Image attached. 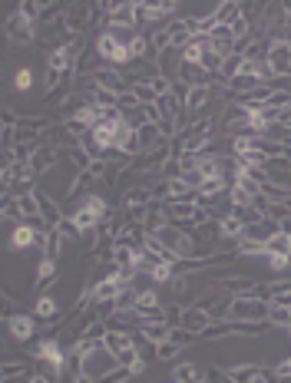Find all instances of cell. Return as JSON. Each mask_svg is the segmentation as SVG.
I'll return each instance as SVG.
<instances>
[{
  "label": "cell",
  "mask_w": 291,
  "mask_h": 383,
  "mask_svg": "<svg viewBox=\"0 0 291 383\" xmlns=\"http://www.w3.org/2000/svg\"><path fill=\"white\" fill-rule=\"evenodd\" d=\"M265 370L258 364H238V367H225V377L228 383H255L262 377Z\"/></svg>",
  "instance_id": "cell-19"
},
{
  "label": "cell",
  "mask_w": 291,
  "mask_h": 383,
  "mask_svg": "<svg viewBox=\"0 0 291 383\" xmlns=\"http://www.w3.org/2000/svg\"><path fill=\"white\" fill-rule=\"evenodd\" d=\"M169 334H173V327L165 324V320H143L139 324V337L146 340V344H165L169 340Z\"/></svg>",
  "instance_id": "cell-15"
},
{
  "label": "cell",
  "mask_w": 291,
  "mask_h": 383,
  "mask_svg": "<svg viewBox=\"0 0 291 383\" xmlns=\"http://www.w3.org/2000/svg\"><path fill=\"white\" fill-rule=\"evenodd\" d=\"M232 215H235V219L242 221L245 229H252V225H258V221L265 219V215L255 209V205H232Z\"/></svg>",
  "instance_id": "cell-26"
},
{
  "label": "cell",
  "mask_w": 291,
  "mask_h": 383,
  "mask_svg": "<svg viewBox=\"0 0 291 383\" xmlns=\"http://www.w3.org/2000/svg\"><path fill=\"white\" fill-rule=\"evenodd\" d=\"M36 23L34 20H27L20 10H14L7 20H4V33H7V40L14 46H30V43H36Z\"/></svg>",
  "instance_id": "cell-3"
},
{
  "label": "cell",
  "mask_w": 291,
  "mask_h": 383,
  "mask_svg": "<svg viewBox=\"0 0 291 383\" xmlns=\"http://www.w3.org/2000/svg\"><path fill=\"white\" fill-rule=\"evenodd\" d=\"M63 245L66 238L60 235L56 229L44 231V241H40V258H50V261H60V255H63Z\"/></svg>",
  "instance_id": "cell-16"
},
{
  "label": "cell",
  "mask_w": 291,
  "mask_h": 383,
  "mask_svg": "<svg viewBox=\"0 0 291 383\" xmlns=\"http://www.w3.org/2000/svg\"><path fill=\"white\" fill-rule=\"evenodd\" d=\"M136 337H139V334H133V330H106V337H103V347H106L109 354L119 360L123 354L136 350Z\"/></svg>",
  "instance_id": "cell-8"
},
{
  "label": "cell",
  "mask_w": 291,
  "mask_h": 383,
  "mask_svg": "<svg viewBox=\"0 0 291 383\" xmlns=\"http://www.w3.org/2000/svg\"><path fill=\"white\" fill-rule=\"evenodd\" d=\"M56 231H60V235H63V238H73V241H80V238H83V231L76 229V225H73V219H60V225H56Z\"/></svg>",
  "instance_id": "cell-34"
},
{
  "label": "cell",
  "mask_w": 291,
  "mask_h": 383,
  "mask_svg": "<svg viewBox=\"0 0 291 383\" xmlns=\"http://www.w3.org/2000/svg\"><path fill=\"white\" fill-rule=\"evenodd\" d=\"M129 100L136 103V106H155V100H159V96L153 93V86H149V83H133V86H129Z\"/></svg>",
  "instance_id": "cell-24"
},
{
  "label": "cell",
  "mask_w": 291,
  "mask_h": 383,
  "mask_svg": "<svg viewBox=\"0 0 291 383\" xmlns=\"http://www.w3.org/2000/svg\"><path fill=\"white\" fill-rule=\"evenodd\" d=\"M268 255H282V258H291V235L288 231H278V235L268 241Z\"/></svg>",
  "instance_id": "cell-28"
},
{
  "label": "cell",
  "mask_w": 291,
  "mask_h": 383,
  "mask_svg": "<svg viewBox=\"0 0 291 383\" xmlns=\"http://www.w3.org/2000/svg\"><path fill=\"white\" fill-rule=\"evenodd\" d=\"M24 383H50V377H46V374H34V377H27Z\"/></svg>",
  "instance_id": "cell-38"
},
{
  "label": "cell",
  "mask_w": 291,
  "mask_h": 383,
  "mask_svg": "<svg viewBox=\"0 0 291 383\" xmlns=\"http://www.w3.org/2000/svg\"><path fill=\"white\" fill-rule=\"evenodd\" d=\"M285 205H288V211H291V199H288V201H285Z\"/></svg>",
  "instance_id": "cell-41"
},
{
  "label": "cell",
  "mask_w": 291,
  "mask_h": 383,
  "mask_svg": "<svg viewBox=\"0 0 291 383\" xmlns=\"http://www.w3.org/2000/svg\"><path fill=\"white\" fill-rule=\"evenodd\" d=\"M238 14H242V4H238V0H222V4H215V7H212V17H215L218 27H228Z\"/></svg>",
  "instance_id": "cell-21"
},
{
  "label": "cell",
  "mask_w": 291,
  "mask_h": 383,
  "mask_svg": "<svg viewBox=\"0 0 291 383\" xmlns=\"http://www.w3.org/2000/svg\"><path fill=\"white\" fill-rule=\"evenodd\" d=\"M209 50L215 56H222V60H228V56H235V37H232V30L228 27H215L209 33Z\"/></svg>",
  "instance_id": "cell-13"
},
{
  "label": "cell",
  "mask_w": 291,
  "mask_h": 383,
  "mask_svg": "<svg viewBox=\"0 0 291 383\" xmlns=\"http://www.w3.org/2000/svg\"><path fill=\"white\" fill-rule=\"evenodd\" d=\"M199 383H212V380H209V377H202V380H199Z\"/></svg>",
  "instance_id": "cell-40"
},
{
  "label": "cell",
  "mask_w": 291,
  "mask_h": 383,
  "mask_svg": "<svg viewBox=\"0 0 291 383\" xmlns=\"http://www.w3.org/2000/svg\"><path fill=\"white\" fill-rule=\"evenodd\" d=\"M30 357H34V360H44V364L50 367V374H53V377H63L66 367H70V354H66V347L60 344L56 337L36 340V344L30 347Z\"/></svg>",
  "instance_id": "cell-1"
},
{
  "label": "cell",
  "mask_w": 291,
  "mask_h": 383,
  "mask_svg": "<svg viewBox=\"0 0 291 383\" xmlns=\"http://www.w3.org/2000/svg\"><path fill=\"white\" fill-rule=\"evenodd\" d=\"M36 209H40V221H44L46 229H56L60 225V219H63V211H60V205H56V199H50L44 189H36Z\"/></svg>",
  "instance_id": "cell-12"
},
{
  "label": "cell",
  "mask_w": 291,
  "mask_h": 383,
  "mask_svg": "<svg viewBox=\"0 0 291 383\" xmlns=\"http://www.w3.org/2000/svg\"><path fill=\"white\" fill-rule=\"evenodd\" d=\"M268 271H272V274H285V271H288V258L268 255Z\"/></svg>",
  "instance_id": "cell-36"
},
{
  "label": "cell",
  "mask_w": 291,
  "mask_h": 383,
  "mask_svg": "<svg viewBox=\"0 0 291 383\" xmlns=\"http://www.w3.org/2000/svg\"><path fill=\"white\" fill-rule=\"evenodd\" d=\"M149 201H153V192H149V185H133V189L123 192V209H126V211L146 209Z\"/></svg>",
  "instance_id": "cell-17"
},
{
  "label": "cell",
  "mask_w": 291,
  "mask_h": 383,
  "mask_svg": "<svg viewBox=\"0 0 291 383\" xmlns=\"http://www.w3.org/2000/svg\"><path fill=\"white\" fill-rule=\"evenodd\" d=\"M129 377H133V374H129V367H113L109 374L100 377V383H126Z\"/></svg>",
  "instance_id": "cell-32"
},
{
  "label": "cell",
  "mask_w": 291,
  "mask_h": 383,
  "mask_svg": "<svg viewBox=\"0 0 291 383\" xmlns=\"http://www.w3.org/2000/svg\"><path fill=\"white\" fill-rule=\"evenodd\" d=\"M40 241H44V231L36 229V225H30V221H20L10 231L7 248L10 251H30V248H40Z\"/></svg>",
  "instance_id": "cell-5"
},
{
  "label": "cell",
  "mask_w": 291,
  "mask_h": 383,
  "mask_svg": "<svg viewBox=\"0 0 291 383\" xmlns=\"http://www.w3.org/2000/svg\"><path fill=\"white\" fill-rule=\"evenodd\" d=\"M175 354H182V347L173 344V340H165V344L155 347V360H159V364H163V360H173Z\"/></svg>",
  "instance_id": "cell-31"
},
{
  "label": "cell",
  "mask_w": 291,
  "mask_h": 383,
  "mask_svg": "<svg viewBox=\"0 0 291 383\" xmlns=\"http://www.w3.org/2000/svg\"><path fill=\"white\" fill-rule=\"evenodd\" d=\"M56 278H60V265L50 258H40L34 271V291H46L50 284H56Z\"/></svg>",
  "instance_id": "cell-14"
},
{
  "label": "cell",
  "mask_w": 291,
  "mask_h": 383,
  "mask_svg": "<svg viewBox=\"0 0 291 383\" xmlns=\"http://www.w3.org/2000/svg\"><path fill=\"white\" fill-rule=\"evenodd\" d=\"M282 10H285V20L291 23V4H282Z\"/></svg>",
  "instance_id": "cell-39"
},
{
  "label": "cell",
  "mask_w": 291,
  "mask_h": 383,
  "mask_svg": "<svg viewBox=\"0 0 291 383\" xmlns=\"http://www.w3.org/2000/svg\"><path fill=\"white\" fill-rule=\"evenodd\" d=\"M265 324L275 330H288L291 334V308H285V304H268V318H265Z\"/></svg>",
  "instance_id": "cell-20"
},
{
  "label": "cell",
  "mask_w": 291,
  "mask_h": 383,
  "mask_svg": "<svg viewBox=\"0 0 291 383\" xmlns=\"http://www.w3.org/2000/svg\"><path fill=\"white\" fill-rule=\"evenodd\" d=\"M202 377H205V370H202L199 364H189V360L173 370V383H199Z\"/></svg>",
  "instance_id": "cell-23"
},
{
  "label": "cell",
  "mask_w": 291,
  "mask_h": 383,
  "mask_svg": "<svg viewBox=\"0 0 291 383\" xmlns=\"http://www.w3.org/2000/svg\"><path fill=\"white\" fill-rule=\"evenodd\" d=\"M155 308H163V298H159L155 288H143V291H136V314H146V310H155Z\"/></svg>",
  "instance_id": "cell-25"
},
{
  "label": "cell",
  "mask_w": 291,
  "mask_h": 383,
  "mask_svg": "<svg viewBox=\"0 0 291 383\" xmlns=\"http://www.w3.org/2000/svg\"><path fill=\"white\" fill-rule=\"evenodd\" d=\"M0 76H4V70H0Z\"/></svg>",
  "instance_id": "cell-42"
},
{
  "label": "cell",
  "mask_w": 291,
  "mask_h": 383,
  "mask_svg": "<svg viewBox=\"0 0 291 383\" xmlns=\"http://www.w3.org/2000/svg\"><path fill=\"white\" fill-rule=\"evenodd\" d=\"M272 377L275 380H291V357H285V360H278L272 367Z\"/></svg>",
  "instance_id": "cell-35"
},
{
  "label": "cell",
  "mask_w": 291,
  "mask_h": 383,
  "mask_svg": "<svg viewBox=\"0 0 291 383\" xmlns=\"http://www.w3.org/2000/svg\"><path fill=\"white\" fill-rule=\"evenodd\" d=\"M268 318V301L252 294V298H232L228 304V320H245V324H265Z\"/></svg>",
  "instance_id": "cell-2"
},
{
  "label": "cell",
  "mask_w": 291,
  "mask_h": 383,
  "mask_svg": "<svg viewBox=\"0 0 291 383\" xmlns=\"http://www.w3.org/2000/svg\"><path fill=\"white\" fill-rule=\"evenodd\" d=\"M66 76H70V73H53V70H46L44 90H46V93H56V90H60V86L66 83Z\"/></svg>",
  "instance_id": "cell-33"
},
{
  "label": "cell",
  "mask_w": 291,
  "mask_h": 383,
  "mask_svg": "<svg viewBox=\"0 0 291 383\" xmlns=\"http://www.w3.org/2000/svg\"><path fill=\"white\" fill-rule=\"evenodd\" d=\"M34 83H36L34 70H30V66H17V73H14V90H17V93H30V90H34Z\"/></svg>",
  "instance_id": "cell-27"
},
{
  "label": "cell",
  "mask_w": 291,
  "mask_h": 383,
  "mask_svg": "<svg viewBox=\"0 0 291 383\" xmlns=\"http://www.w3.org/2000/svg\"><path fill=\"white\" fill-rule=\"evenodd\" d=\"M113 367H119V364H116V357L109 354L106 347H100L96 354H90L86 360H80V364H76V370H83V374H90L93 380L100 383V377H103V374H109Z\"/></svg>",
  "instance_id": "cell-6"
},
{
  "label": "cell",
  "mask_w": 291,
  "mask_h": 383,
  "mask_svg": "<svg viewBox=\"0 0 291 383\" xmlns=\"http://www.w3.org/2000/svg\"><path fill=\"white\" fill-rule=\"evenodd\" d=\"M56 159H60V152H56L53 146H46L44 139H40V146H36V152L30 155V172H34L36 179H40L44 172H50V169H53Z\"/></svg>",
  "instance_id": "cell-11"
},
{
  "label": "cell",
  "mask_w": 291,
  "mask_h": 383,
  "mask_svg": "<svg viewBox=\"0 0 291 383\" xmlns=\"http://www.w3.org/2000/svg\"><path fill=\"white\" fill-rule=\"evenodd\" d=\"M265 63L272 66L275 76H291V40L288 37H268Z\"/></svg>",
  "instance_id": "cell-4"
},
{
  "label": "cell",
  "mask_w": 291,
  "mask_h": 383,
  "mask_svg": "<svg viewBox=\"0 0 291 383\" xmlns=\"http://www.w3.org/2000/svg\"><path fill=\"white\" fill-rule=\"evenodd\" d=\"M73 383H96V380H93L90 374H83V370H76V377H73Z\"/></svg>",
  "instance_id": "cell-37"
},
{
  "label": "cell",
  "mask_w": 291,
  "mask_h": 383,
  "mask_svg": "<svg viewBox=\"0 0 291 383\" xmlns=\"http://www.w3.org/2000/svg\"><path fill=\"white\" fill-rule=\"evenodd\" d=\"M36 320H56L60 318V301H56L53 294H40L34 301V310H30Z\"/></svg>",
  "instance_id": "cell-18"
},
{
  "label": "cell",
  "mask_w": 291,
  "mask_h": 383,
  "mask_svg": "<svg viewBox=\"0 0 291 383\" xmlns=\"http://www.w3.org/2000/svg\"><path fill=\"white\" fill-rule=\"evenodd\" d=\"M179 10V4H136V17H139V27L143 23H165L169 20V14H175Z\"/></svg>",
  "instance_id": "cell-9"
},
{
  "label": "cell",
  "mask_w": 291,
  "mask_h": 383,
  "mask_svg": "<svg viewBox=\"0 0 291 383\" xmlns=\"http://www.w3.org/2000/svg\"><path fill=\"white\" fill-rule=\"evenodd\" d=\"M209 324H212L209 310L195 308V304H185V308H182V318H179V327L182 330H189V334H195V337H199V334L209 327Z\"/></svg>",
  "instance_id": "cell-10"
},
{
  "label": "cell",
  "mask_w": 291,
  "mask_h": 383,
  "mask_svg": "<svg viewBox=\"0 0 291 383\" xmlns=\"http://www.w3.org/2000/svg\"><path fill=\"white\" fill-rule=\"evenodd\" d=\"M159 179H182V159L179 155H169L159 169Z\"/></svg>",
  "instance_id": "cell-29"
},
{
  "label": "cell",
  "mask_w": 291,
  "mask_h": 383,
  "mask_svg": "<svg viewBox=\"0 0 291 383\" xmlns=\"http://www.w3.org/2000/svg\"><path fill=\"white\" fill-rule=\"evenodd\" d=\"M228 179H222V175H212V179H205V182L199 185V195L202 199H225L228 195Z\"/></svg>",
  "instance_id": "cell-22"
},
{
  "label": "cell",
  "mask_w": 291,
  "mask_h": 383,
  "mask_svg": "<svg viewBox=\"0 0 291 383\" xmlns=\"http://www.w3.org/2000/svg\"><path fill=\"white\" fill-rule=\"evenodd\" d=\"M44 7H46V0H44V4H40V0H24V4H17V10H20V14H24V17H27V20H34V23H36V20H40V14H44Z\"/></svg>",
  "instance_id": "cell-30"
},
{
  "label": "cell",
  "mask_w": 291,
  "mask_h": 383,
  "mask_svg": "<svg viewBox=\"0 0 291 383\" xmlns=\"http://www.w3.org/2000/svg\"><path fill=\"white\" fill-rule=\"evenodd\" d=\"M7 330H10V337L17 340V344H30V340L36 337V330H40V320H36L34 314H10Z\"/></svg>",
  "instance_id": "cell-7"
}]
</instances>
